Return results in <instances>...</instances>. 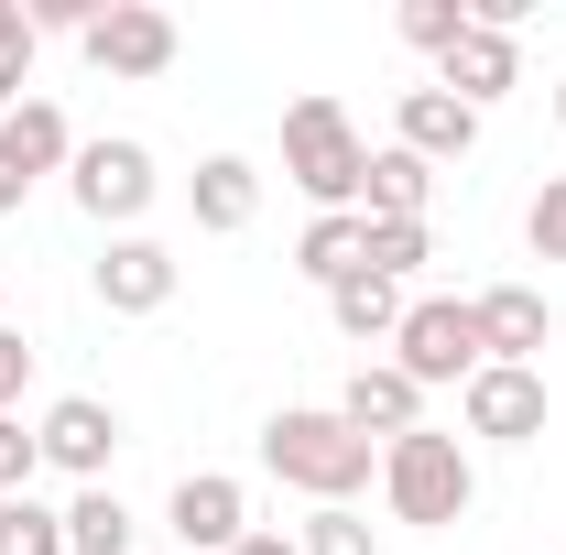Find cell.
Returning a JSON list of instances; mask_svg holds the SVG:
<instances>
[{"instance_id":"cell-1","label":"cell","mask_w":566,"mask_h":555,"mask_svg":"<svg viewBox=\"0 0 566 555\" xmlns=\"http://www.w3.org/2000/svg\"><path fill=\"white\" fill-rule=\"evenodd\" d=\"M262 469H273L283 490H305L316 512H338V501H359V490H370L381 447H370L338 404H283V415L262 425Z\"/></svg>"},{"instance_id":"cell-15","label":"cell","mask_w":566,"mask_h":555,"mask_svg":"<svg viewBox=\"0 0 566 555\" xmlns=\"http://www.w3.org/2000/svg\"><path fill=\"white\" fill-rule=\"evenodd\" d=\"M186 197H197V229L229 240V229H251V218H262V164H251V153H208Z\"/></svg>"},{"instance_id":"cell-10","label":"cell","mask_w":566,"mask_h":555,"mask_svg":"<svg viewBox=\"0 0 566 555\" xmlns=\"http://www.w3.org/2000/svg\"><path fill=\"white\" fill-rule=\"evenodd\" d=\"M469 436H491V447H534L545 436V370H512V359H491L469 392Z\"/></svg>"},{"instance_id":"cell-8","label":"cell","mask_w":566,"mask_h":555,"mask_svg":"<svg viewBox=\"0 0 566 555\" xmlns=\"http://www.w3.org/2000/svg\"><path fill=\"white\" fill-rule=\"evenodd\" d=\"M76 44H87V66H98V76H164V66H175V11H153V0H109Z\"/></svg>"},{"instance_id":"cell-12","label":"cell","mask_w":566,"mask_h":555,"mask_svg":"<svg viewBox=\"0 0 566 555\" xmlns=\"http://www.w3.org/2000/svg\"><path fill=\"white\" fill-rule=\"evenodd\" d=\"M392 142H403L415 164H458V153H480V109L447 98V87H403V98H392Z\"/></svg>"},{"instance_id":"cell-5","label":"cell","mask_w":566,"mask_h":555,"mask_svg":"<svg viewBox=\"0 0 566 555\" xmlns=\"http://www.w3.org/2000/svg\"><path fill=\"white\" fill-rule=\"evenodd\" d=\"M66 186H76V208L98 218V229H132V218L153 208V197H164V175H153V153H142L132 132H109V142H76Z\"/></svg>"},{"instance_id":"cell-14","label":"cell","mask_w":566,"mask_h":555,"mask_svg":"<svg viewBox=\"0 0 566 555\" xmlns=\"http://www.w3.org/2000/svg\"><path fill=\"white\" fill-rule=\"evenodd\" d=\"M338 415H349L370 447H392V436H415V425H424V392L403 381V370H392V359H359V370H349V392H338Z\"/></svg>"},{"instance_id":"cell-31","label":"cell","mask_w":566,"mask_h":555,"mask_svg":"<svg viewBox=\"0 0 566 555\" xmlns=\"http://www.w3.org/2000/svg\"><path fill=\"white\" fill-rule=\"evenodd\" d=\"M11 33H33V11H22V0H0V44H11Z\"/></svg>"},{"instance_id":"cell-3","label":"cell","mask_w":566,"mask_h":555,"mask_svg":"<svg viewBox=\"0 0 566 555\" xmlns=\"http://www.w3.org/2000/svg\"><path fill=\"white\" fill-rule=\"evenodd\" d=\"M359 175H370V142L349 132V109L338 98H294L283 109V186L316 197V218H338V208H359Z\"/></svg>"},{"instance_id":"cell-33","label":"cell","mask_w":566,"mask_h":555,"mask_svg":"<svg viewBox=\"0 0 566 555\" xmlns=\"http://www.w3.org/2000/svg\"><path fill=\"white\" fill-rule=\"evenodd\" d=\"M0 327H11V305H0Z\"/></svg>"},{"instance_id":"cell-19","label":"cell","mask_w":566,"mask_h":555,"mask_svg":"<svg viewBox=\"0 0 566 555\" xmlns=\"http://www.w3.org/2000/svg\"><path fill=\"white\" fill-rule=\"evenodd\" d=\"M327 316H338V338H359V348H392V327H403V283L349 273L338 294H327Z\"/></svg>"},{"instance_id":"cell-26","label":"cell","mask_w":566,"mask_h":555,"mask_svg":"<svg viewBox=\"0 0 566 555\" xmlns=\"http://www.w3.org/2000/svg\"><path fill=\"white\" fill-rule=\"evenodd\" d=\"M33 469H44L33 425H22V415H0V501H11V490H33Z\"/></svg>"},{"instance_id":"cell-2","label":"cell","mask_w":566,"mask_h":555,"mask_svg":"<svg viewBox=\"0 0 566 555\" xmlns=\"http://www.w3.org/2000/svg\"><path fill=\"white\" fill-rule=\"evenodd\" d=\"M381 501H392V523H424V534H447V523H469V501H480V469H469V447L458 436H392L381 447Z\"/></svg>"},{"instance_id":"cell-11","label":"cell","mask_w":566,"mask_h":555,"mask_svg":"<svg viewBox=\"0 0 566 555\" xmlns=\"http://www.w3.org/2000/svg\"><path fill=\"white\" fill-rule=\"evenodd\" d=\"M436 87H447V98H469V109H491V98L523 87V44H512L501 22H469V33L436 55Z\"/></svg>"},{"instance_id":"cell-17","label":"cell","mask_w":566,"mask_h":555,"mask_svg":"<svg viewBox=\"0 0 566 555\" xmlns=\"http://www.w3.org/2000/svg\"><path fill=\"white\" fill-rule=\"evenodd\" d=\"M424 197H436V164H415L403 142H381L370 175H359V218H424Z\"/></svg>"},{"instance_id":"cell-29","label":"cell","mask_w":566,"mask_h":555,"mask_svg":"<svg viewBox=\"0 0 566 555\" xmlns=\"http://www.w3.org/2000/svg\"><path fill=\"white\" fill-rule=\"evenodd\" d=\"M22 197H33V175H22V164H11V142H0V218L22 208Z\"/></svg>"},{"instance_id":"cell-25","label":"cell","mask_w":566,"mask_h":555,"mask_svg":"<svg viewBox=\"0 0 566 555\" xmlns=\"http://www.w3.org/2000/svg\"><path fill=\"white\" fill-rule=\"evenodd\" d=\"M523 240H534V262H566V175L534 186V208H523Z\"/></svg>"},{"instance_id":"cell-16","label":"cell","mask_w":566,"mask_h":555,"mask_svg":"<svg viewBox=\"0 0 566 555\" xmlns=\"http://www.w3.org/2000/svg\"><path fill=\"white\" fill-rule=\"evenodd\" d=\"M0 142H11V164H22L33 186H44V175H66V164H76V132H66V109H55V98H22V109L0 121Z\"/></svg>"},{"instance_id":"cell-21","label":"cell","mask_w":566,"mask_h":555,"mask_svg":"<svg viewBox=\"0 0 566 555\" xmlns=\"http://www.w3.org/2000/svg\"><path fill=\"white\" fill-rule=\"evenodd\" d=\"M436 262V229L424 218H370V251H359V273H381V283H403Z\"/></svg>"},{"instance_id":"cell-23","label":"cell","mask_w":566,"mask_h":555,"mask_svg":"<svg viewBox=\"0 0 566 555\" xmlns=\"http://www.w3.org/2000/svg\"><path fill=\"white\" fill-rule=\"evenodd\" d=\"M469 22H480V11H469V0H403V11H392V33H403V44H415V55H447V44H458V33H469Z\"/></svg>"},{"instance_id":"cell-22","label":"cell","mask_w":566,"mask_h":555,"mask_svg":"<svg viewBox=\"0 0 566 555\" xmlns=\"http://www.w3.org/2000/svg\"><path fill=\"white\" fill-rule=\"evenodd\" d=\"M0 555H66V512H44L33 490L0 501Z\"/></svg>"},{"instance_id":"cell-6","label":"cell","mask_w":566,"mask_h":555,"mask_svg":"<svg viewBox=\"0 0 566 555\" xmlns=\"http://www.w3.org/2000/svg\"><path fill=\"white\" fill-rule=\"evenodd\" d=\"M164 534H175L186 555H240L251 545V490L218 480V469H186L175 501H164Z\"/></svg>"},{"instance_id":"cell-9","label":"cell","mask_w":566,"mask_h":555,"mask_svg":"<svg viewBox=\"0 0 566 555\" xmlns=\"http://www.w3.org/2000/svg\"><path fill=\"white\" fill-rule=\"evenodd\" d=\"M175 283H186V262H175L164 240H142V229H120V240L98 251V305H109V316H164Z\"/></svg>"},{"instance_id":"cell-24","label":"cell","mask_w":566,"mask_h":555,"mask_svg":"<svg viewBox=\"0 0 566 555\" xmlns=\"http://www.w3.org/2000/svg\"><path fill=\"white\" fill-rule=\"evenodd\" d=\"M294 545H305V555H381V534L359 523V501H338V512H316Z\"/></svg>"},{"instance_id":"cell-32","label":"cell","mask_w":566,"mask_h":555,"mask_svg":"<svg viewBox=\"0 0 566 555\" xmlns=\"http://www.w3.org/2000/svg\"><path fill=\"white\" fill-rule=\"evenodd\" d=\"M556 121H566V87H556Z\"/></svg>"},{"instance_id":"cell-28","label":"cell","mask_w":566,"mask_h":555,"mask_svg":"<svg viewBox=\"0 0 566 555\" xmlns=\"http://www.w3.org/2000/svg\"><path fill=\"white\" fill-rule=\"evenodd\" d=\"M22 381H33V348H22V327H0V415L22 404Z\"/></svg>"},{"instance_id":"cell-27","label":"cell","mask_w":566,"mask_h":555,"mask_svg":"<svg viewBox=\"0 0 566 555\" xmlns=\"http://www.w3.org/2000/svg\"><path fill=\"white\" fill-rule=\"evenodd\" d=\"M33 44H44V33H11V44H0V121H11L22 87H33Z\"/></svg>"},{"instance_id":"cell-13","label":"cell","mask_w":566,"mask_h":555,"mask_svg":"<svg viewBox=\"0 0 566 555\" xmlns=\"http://www.w3.org/2000/svg\"><path fill=\"white\" fill-rule=\"evenodd\" d=\"M480 305V338H491V359H512V370H534L545 359V338H556V305L534 294V283H491V294H469Z\"/></svg>"},{"instance_id":"cell-20","label":"cell","mask_w":566,"mask_h":555,"mask_svg":"<svg viewBox=\"0 0 566 555\" xmlns=\"http://www.w3.org/2000/svg\"><path fill=\"white\" fill-rule=\"evenodd\" d=\"M66 555H132V512H120V490H76L66 501Z\"/></svg>"},{"instance_id":"cell-7","label":"cell","mask_w":566,"mask_h":555,"mask_svg":"<svg viewBox=\"0 0 566 555\" xmlns=\"http://www.w3.org/2000/svg\"><path fill=\"white\" fill-rule=\"evenodd\" d=\"M33 447H44V469H66L76 490H98V480H109V458H120V415H109L98 392H66V404H44Z\"/></svg>"},{"instance_id":"cell-18","label":"cell","mask_w":566,"mask_h":555,"mask_svg":"<svg viewBox=\"0 0 566 555\" xmlns=\"http://www.w3.org/2000/svg\"><path fill=\"white\" fill-rule=\"evenodd\" d=\"M359 251H370V218H359V208H338V218H305V240H294V273L338 294V283L359 273Z\"/></svg>"},{"instance_id":"cell-4","label":"cell","mask_w":566,"mask_h":555,"mask_svg":"<svg viewBox=\"0 0 566 555\" xmlns=\"http://www.w3.org/2000/svg\"><path fill=\"white\" fill-rule=\"evenodd\" d=\"M392 370L415 381V392H436V381H480L491 370V338H480V305L469 294H415L403 305V327H392Z\"/></svg>"},{"instance_id":"cell-30","label":"cell","mask_w":566,"mask_h":555,"mask_svg":"<svg viewBox=\"0 0 566 555\" xmlns=\"http://www.w3.org/2000/svg\"><path fill=\"white\" fill-rule=\"evenodd\" d=\"M240 555H305V545H294V534H251Z\"/></svg>"}]
</instances>
